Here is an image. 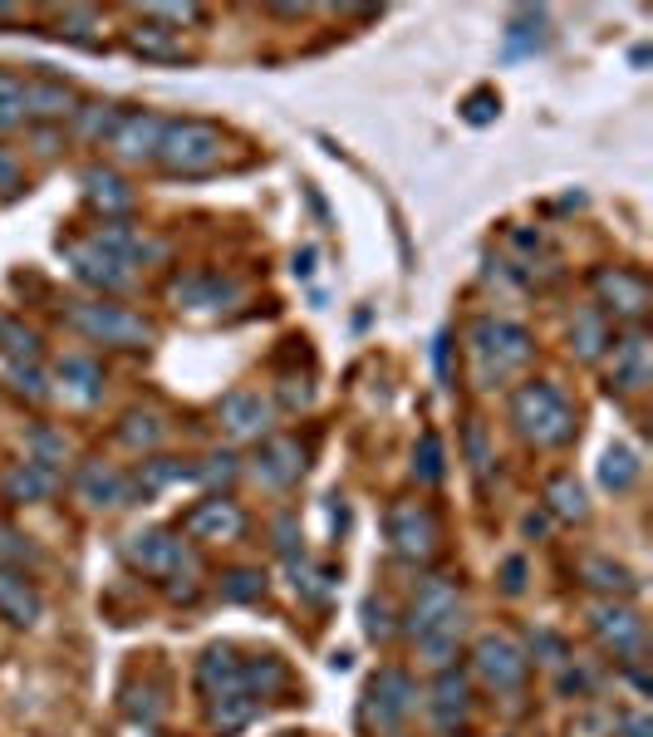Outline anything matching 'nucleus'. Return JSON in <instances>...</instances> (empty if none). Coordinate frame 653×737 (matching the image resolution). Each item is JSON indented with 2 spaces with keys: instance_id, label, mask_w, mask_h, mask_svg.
<instances>
[{
  "instance_id": "obj_30",
  "label": "nucleus",
  "mask_w": 653,
  "mask_h": 737,
  "mask_svg": "<svg viewBox=\"0 0 653 737\" xmlns=\"http://www.w3.org/2000/svg\"><path fill=\"white\" fill-rule=\"evenodd\" d=\"M280 684H285V668H280V659H271V654L241 664V688H246L251 698H271Z\"/></svg>"
},
{
  "instance_id": "obj_24",
  "label": "nucleus",
  "mask_w": 653,
  "mask_h": 737,
  "mask_svg": "<svg viewBox=\"0 0 653 737\" xmlns=\"http://www.w3.org/2000/svg\"><path fill=\"white\" fill-rule=\"evenodd\" d=\"M25 119H74V94L64 84H50V79H30Z\"/></svg>"
},
{
  "instance_id": "obj_27",
  "label": "nucleus",
  "mask_w": 653,
  "mask_h": 737,
  "mask_svg": "<svg viewBox=\"0 0 653 737\" xmlns=\"http://www.w3.org/2000/svg\"><path fill=\"white\" fill-rule=\"evenodd\" d=\"M197 478V468H187V462H172V458H157V462H143V472L129 482V492H143V497H157L163 487L172 482H187Z\"/></svg>"
},
{
  "instance_id": "obj_35",
  "label": "nucleus",
  "mask_w": 653,
  "mask_h": 737,
  "mask_svg": "<svg viewBox=\"0 0 653 737\" xmlns=\"http://www.w3.org/2000/svg\"><path fill=\"white\" fill-rule=\"evenodd\" d=\"M541 25H545L541 10H521V16L511 20V30H507V54H531V50H541Z\"/></svg>"
},
{
  "instance_id": "obj_16",
  "label": "nucleus",
  "mask_w": 653,
  "mask_h": 737,
  "mask_svg": "<svg viewBox=\"0 0 653 737\" xmlns=\"http://www.w3.org/2000/svg\"><path fill=\"white\" fill-rule=\"evenodd\" d=\"M590 620H594V634H600V639L610 644L614 654H639V644H644V620H639L634 610H624V605H594Z\"/></svg>"
},
{
  "instance_id": "obj_26",
  "label": "nucleus",
  "mask_w": 653,
  "mask_h": 737,
  "mask_svg": "<svg viewBox=\"0 0 653 737\" xmlns=\"http://www.w3.org/2000/svg\"><path fill=\"white\" fill-rule=\"evenodd\" d=\"M84 192H89V202L103 207V212H129L133 207L129 183H123L119 173H109V167H89V173H84Z\"/></svg>"
},
{
  "instance_id": "obj_5",
  "label": "nucleus",
  "mask_w": 653,
  "mask_h": 737,
  "mask_svg": "<svg viewBox=\"0 0 653 737\" xmlns=\"http://www.w3.org/2000/svg\"><path fill=\"white\" fill-rule=\"evenodd\" d=\"M74 330H84L89 339H103V345H147L157 330L143 320V315L123 310V305H109V300H89V305H74L69 310Z\"/></svg>"
},
{
  "instance_id": "obj_21",
  "label": "nucleus",
  "mask_w": 653,
  "mask_h": 737,
  "mask_svg": "<svg viewBox=\"0 0 653 737\" xmlns=\"http://www.w3.org/2000/svg\"><path fill=\"white\" fill-rule=\"evenodd\" d=\"M594 290L604 295V305H610L614 315H644L649 310V286L639 276H629V270H600L594 276Z\"/></svg>"
},
{
  "instance_id": "obj_48",
  "label": "nucleus",
  "mask_w": 653,
  "mask_h": 737,
  "mask_svg": "<svg viewBox=\"0 0 653 737\" xmlns=\"http://www.w3.org/2000/svg\"><path fill=\"white\" fill-rule=\"evenodd\" d=\"M143 16L167 20V25H197V20H202V10H197V6H147Z\"/></svg>"
},
{
  "instance_id": "obj_6",
  "label": "nucleus",
  "mask_w": 653,
  "mask_h": 737,
  "mask_svg": "<svg viewBox=\"0 0 653 737\" xmlns=\"http://www.w3.org/2000/svg\"><path fill=\"white\" fill-rule=\"evenodd\" d=\"M472 664H477L481 684L497 688V694H516L521 678H526V659H521V649H516L507 634H487V639H477Z\"/></svg>"
},
{
  "instance_id": "obj_2",
  "label": "nucleus",
  "mask_w": 653,
  "mask_h": 737,
  "mask_svg": "<svg viewBox=\"0 0 653 737\" xmlns=\"http://www.w3.org/2000/svg\"><path fill=\"white\" fill-rule=\"evenodd\" d=\"M467 345H472L481 383H501L511 369H521L535 349L531 335H526L521 325H507V320H477L472 335H467Z\"/></svg>"
},
{
  "instance_id": "obj_54",
  "label": "nucleus",
  "mask_w": 653,
  "mask_h": 737,
  "mask_svg": "<svg viewBox=\"0 0 653 737\" xmlns=\"http://www.w3.org/2000/svg\"><path fill=\"white\" fill-rule=\"evenodd\" d=\"M364 615H369V634H374V639H384V634H388V625H384V605H374V600H369V605H364Z\"/></svg>"
},
{
  "instance_id": "obj_12",
  "label": "nucleus",
  "mask_w": 653,
  "mask_h": 737,
  "mask_svg": "<svg viewBox=\"0 0 653 737\" xmlns=\"http://www.w3.org/2000/svg\"><path fill=\"white\" fill-rule=\"evenodd\" d=\"M69 266H74V276L84 280V286H99V290H123L133 286V266H123V260L103 256L99 246H64Z\"/></svg>"
},
{
  "instance_id": "obj_9",
  "label": "nucleus",
  "mask_w": 653,
  "mask_h": 737,
  "mask_svg": "<svg viewBox=\"0 0 653 737\" xmlns=\"http://www.w3.org/2000/svg\"><path fill=\"white\" fill-rule=\"evenodd\" d=\"M412 698H418V688H412V678L404 674V668H384V674L369 684V708H374L378 728H388V733L412 713Z\"/></svg>"
},
{
  "instance_id": "obj_37",
  "label": "nucleus",
  "mask_w": 653,
  "mask_h": 737,
  "mask_svg": "<svg viewBox=\"0 0 653 737\" xmlns=\"http://www.w3.org/2000/svg\"><path fill=\"white\" fill-rule=\"evenodd\" d=\"M119 119H123V113L113 109V104H84V109H74V129L84 133V139H103V133L113 139Z\"/></svg>"
},
{
  "instance_id": "obj_45",
  "label": "nucleus",
  "mask_w": 653,
  "mask_h": 737,
  "mask_svg": "<svg viewBox=\"0 0 653 737\" xmlns=\"http://www.w3.org/2000/svg\"><path fill=\"white\" fill-rule=\"evenodd\" d=\"M290 571H295V590H300L305 600H325L329 595V575L325 571H315V565H305V561H290Z\"/></svg>"
},
{
  "instance_id": "obj_40",
  "label": "nucleus",
  "mask_w": 653,
  "mask_h": 737,
  "mask_svg": "<svg viewBox=\"0 0 653 737\" xmlns=\"http://www.w3.org/2000/svg\"><path fill=\"white\" fill-rule=\"evenodd\" d=\"M119 438L129 442V448H153L157 438H163V423H157L153 413H129L119 428Z\"/></svg>"
},
{
  "instance_id": "obj_23",
  "label": "nucleus",
  "mask_w": 653,
  "mask_h": 737,
  "mask_svg": "<svg viewBox=\"0 0 653 737\" xmlns=\"http://www.w3.org/2000/svg\"><path fill=\"white\" fill-rule=\"evenodd\" d=\"M0 487H6L10 502H44V497L54 492V472L25 458V462H16V468L6 472V482H0Z\"/></svg>"
},
{
  "instance_id": "obj_25",
  "label": "nucleus",
  "mask_w": 653,
  "mask_h": 737,
  "mask_svg": "<svg viewBox=\"0 0 653 737\" xmlns=\"http://www.w3.org/2000/svg\"><path fill=\"white\" fill-rule=\"evenodd\" d=\"M432 718H438V728H447V733L467 718V678L462 674H447L442 668L438 688H432Z\"/></svg>"
},
{
  "instance_id": "obj_32",
  "label": "nucleus",
  "mask_w": 653,
  "mask_h": 737,
  "mask_svg": "<svg viewBox=\"0 0 653 737\" xmlns=\"http://www.w3.org/2000/svg\"><path fill=\"white\" fill-rule=\"evenodd\" d=\"M600 482L610 487V492H629V487L639 482V458H634V448H610V452H604Z\"/></svg>"
},
{
  "instance_id": "obj_55",
  "label": "nucleus",
  "mask_w": 653,
  "mask_h": 737,
  "mask_svg": "<svg viewBox=\"0 0 653 737\" xmlns=\"http://www.w3.org/2000/svg\"><path fill=\"white\" fill-rule=\"evenodd\" d=\"M521 575H526V565L521 561H507V590H511V595H521Z\"/></svg>"
},
{
  "instance_id": "obj_51",
  "label": "nucleus",
  "mask_w": 653,
  "mask_h": 737,
  "mask_svg": "<svg viewBox=\"0 0 653 737\" xmlns=\"http://www.w3.org/2000/svg\"><path fill=\"white\" fill-rule=\"evenodd\" d=\"M531 649H541V654H545V664H560V659H565V644H560L555 634H545V629H541V634H531Z\"/></svg>"
},
{
  "instance_id": "obj_56",
  "label": "nucleus",
  "mask_w": 653,
  "mask_h": 737,
  "mask_svg": "<svg viewBox=\"0 0 653 737\" xmlns=\"http://www.w3.org/2000/svg\"><path fill=\"white\" fill-rule=\"evenodd\" d=\"M0 187H16V163L10 157H0Z\"/></svg>"
},
{
  "instance_id": "obj_29",
  "label": "nucleus",
  "mask_w": 653,
  "mask_h": 737,
  "mask_svg": "<svg viewBox=\"0 0 653 737\" xmlns=\"http://www.w3.org/2000/svg\"><path fill=\"white\" fill-rule=\"evenodd\" d=\"M261 713V698H251L246 688H236V694H222V698H212V723L222 733H236V728H246L251 718Z\"/></svg>"
},
{
  "instance_id": "obj_36",
  "label": "nucleus",
  "mask_w": 653,
  "mask_h": 737,
  "mask_svg": "<svg viewBox=\"0 0 653 737\" xmlns=\"http://www.w3.org/2000/svg\"><path fill=\"white\" fill-rule=\"evenodd\" d=\"M457 634H462V620H457V625H447V629L418 634V649H422V659H428L432 668H447V664L457 659Z\"/></svg>"
},
{
  "instance_id": "obj_19",
  "label": "nucleus",
  "mask_w": 653,
  "mask_h": 737,
  "mask_svg": "<svg viewBox=\"0 0 653 737\" xmlns=\"http://www.w3.org/2000/svg\"><path fill=\"white\" fill-rule=\"evenodd\" d=\"M74 487H79V497H84L89 506H123L129 502V478L123 472H113L109 462H84L79 468V478H74Z\"/></svg>"
},
{
  "instance_id": "obj_22",
  "label": "nucleus",
  "mask_w": 653,
  "mask_h": 737,
  "mask_svg": "<svg viewBox=\"0 0 653 737\" xmlns=\"http://www.w3.org/2000/svg\"><path fill=\"white\" fill-rule=\"evenodd\" d=\"M197 684H202V694L206 698H222V694H236L241 688V659L232 649H206L202 654V664H197Z\"/></svg>"
},
{
  "instance_id": "obj_17",
  "label": "nucleus",
  "mask_w": 653,
  "mask_h": 737,
  "mask_svg": "<svg viewBox=\"0 0 653 737\" xmlns=\"http://www.w3.org/2000/svg\"><path fill=\"white\" fill-rule=\"evenodd\" d=\"M222 423L232 438H261L271 428V403L256 389H236L222 399Z\"/></svg>"
},
{
  "instance_id": "obj_46",
  "label": "nucleus",
  "mask_w": 653,
  "mask_h": 737,
  "mask_svg": "<svg viewBox=\"0 0 653 737\" xmlns=\"http://www.w3.org/2000/svg\"><path fill=\"white\" fill-rule=\"evenodd\" d=\"M497 109H501V99L491 94V89H477V94L462 104V119L467 123H491V119H497Z\"/></svg>"
},
{
  "instance_id": "obj_38",
  "label": "nucleus",
  "mask_w": 653,
  "mask_h": 737,
  "mask_svg": "<svg viewBox=\"0 0 653 737\" xmlns=\"http://www.w3.org/2000/svg\"><path fill=\"white\" fill-rule=\"evenodd\" d=\"M584 581H590L594 590H614V595H629V590H634V581H629L624 565H610V561H600V555H590V561H584Z\"/></svg>"
},
{
  "instance_id": "obj_3",
  "label": "nucleus",
  "mask_w": 653,
  "mask_h": 737,
  "mask_svg": "<svg viewBox=\"0 0 653 737\" xmlns=\"http://www.w3.org/2000/svg\"><path fill=\"white\" fill-rule=\"evenodd\" d=\"M129 565H137L143 575H157V581H182L172 585V595H192V575H197V561H192V551L182 546V536H172V531H137L129 536Z\"/></svg>"
},
{
  "instance_id": "obj_10",
  "label": "nucleus",
  "mask_w": 653,
  "mask_h": 737,
  "mask_svg": "<svg viewBox=\"0 0 653 737\" xmlns=\"http://www.w3.org/2000/svg\"><path fill=\"white\" fill-rule=\"evenodd\" d=\"M241 295L236 280L216 276V270H192V276L172 280V300L182 305V310H226Z\"/></svg>"
},
{
  "instance_id": "obj_28",
  "label": "nucleus",
  "mask_w": 653,
  "mask_h": 737,
  "mask_svg": "<svg viewBox=\"0 0 653 737\" xmlns=\"http://www.w3.org/2000/svg\"><path fill=\"white\" fill-rule=\"evenodd\" d=\"M60 383L74 399H99V389H103V369L94 365V359H84V355H69V359H60Z\"/></svg>"
},
{
  "instance_id": "obj_11",
  "label": "nucleus",
  "mask_w": 653,
  "mask_h": 737,
  "mask_svg": "<svg viewBox=\"0 0 653 737\" xmlns=\"http://www.w3.org/2000/svg\"><path fill=\"white\" fill-rule=\"evenodd\" d=\"M182 531H187L192 541H232V536L246 531V516L236 512V502L212 497V502H197L187 516H182Z\"/></svg>"
},
{
  "instance_id": "obj_33",
  "label": "nucleus",
  "mask_w": 653,
  "mask_h": 737,
  "mask_svg": "<svg viewBox=\"0 0 653 737\" xmlns=\"http://www.w3.org/2000/svg\"><path fill=\"white\" fill-rule=\"evenodd\" d=\"M129 44L137 54H147V60H182V44L172 40V30H163V25H137Z\"/></svg>"
},
{
  "instance_id": "obj_42",
  "label": "nucleus",
  "mask_w": 653,
  "mask_h": 737,
  "mask_svg": "<svg viewBox=\"0 0 653 737\" xmlns=\"http://www.w3.org/2000/svg\"><path fill=\"white\" fill-rule=\"evenodd\" d=\"M25 448H30V462H40V468H54V462H64V438H54L50 428H34Z\"/></svg>"
},
{
  "instance_id": "obj_52",
  "label": "nucleus",
  "mask_w": 653,
  "mask_h": 737,
  "mask_svg": "<svg viewBox=\"0 0 653 737\" xmlns=\"http://www.w3.org/2000/svg\"><path fill=\"white\" fill-rule=\"evenodd\" d=\"M275 546H280V551L295 561V521H290V516H280V521H275Z\"/></svg>"
},
{
  "instance_id": "obj_8",
  "label": "nucleus",
  "mask_w": 653,
  "mask_h": 737,
  "mask_svg": "<svg viewBox=\"0 0 653 737\" xmlns=\"http://www.w3.org/2000/svg\"><path fill=\"white\" fill-rule=\"evenodd\" d=\"M457 620H462V605H457V585H447V581H428L408 605V634L412 639L457 625Z\"/></svg>"
},
{
  "instance_id": "obj_20",
  "label": "nucleus",
  "mask_w": 653,
  "mask_h": 737,
  "mask_svg": "<svg viewBox=\"0 0 653 737\" xmlns=\"http://www.w3.org/2000/svg\"><path fill=\"white\" fill-rule=\"evenodd\" d=\"M649 339L644 335H629L614 345V369H610V389H624V393H639L649 383Z\"/></svg>"
},
{
  "instance_id": "obj_4",
  "label": "nucleus",
  "mask_w": 653,
  "mask_h": 737,
  "mask_svg": "<svg viewBox=\"0 0 653 737\" xmlns=\"http://www.w3.org/2000/svg\"><path fill=\"white\" fill-rule=\"evenodd\" d=\"M157 157L172 167V173H212L222 163V133L202 119H177L163 123V143H157Z\"/></svg>"
},
{
  "instance_id": "obj_44",
  "label": "nucleus",
  "mask_w": 653,
  "mask_h": 737,
  "mask_svg": "<svg viewBox=\"0 0 653 737\" xmlns=\"http://www.w3.org/2000/svg\"><path fill=\"white\" fill-rule=\"evenodd\" d=\"M25 561H34V546L20 536V531L0 526V565H10V571H16V565H25Z\"/></svg>"
},
{
  "instance_id": "obj_39",
  "label": "nucleus",
  "mask_w": 653,
  "mask_h": 737,
  "mask_svg": "<svg viewBox=\"0 0 653 737\" xmlns=\"http://www.w3.org/2000/svg\"><path fill=\"white\" fill-rule=\"evenodd\" d=\"M25 119V84L16 74H0V133Z\"/></svg>"
},
{
  "instance_id": "obj_57",
  "label": "nucleus",
  "mask_w": 653,
  "mask_h": 737,
  "mask_svg": "<svg viewBox=\"0 0 653 737\" xmlns=\"http://www.w3.org/2000/svg\"><path fill=\"white\" fill-rule=\"evenodd\" d=\"M309 270H315V252H300L295 256V276H309Z\"/></svg>"
},
{
  "instance_id": "obj_18",
  "label": "nucleus",
  "mask_w": 653,
  "mask_h": 737,
  "mask_svg": "<svg viewBox=\"0 0 653 737\" xmlns=\"http://www.w3.org/2000/svg\"><path fill=\"white\" fill-rule=\"evenodd\" d=\"M40 615H44L40 590H34L20 571L0 565V620H10V625H34Z\"/></svg>"
},
{
  "instance_id": "obj_1",
  "label": "nucleus",
  "mask_w": 653,
  "mask_h": 737,
  "mask_svg": "<svg viewBox=\"0 0 653 737\" xmlns=\"http://www.w3.org/2000/svg\"><path fill=\"white\" fill-rule=\"evenodd\" d=\"M511 423L521 428V438H531L535 448H560L575 433V413H570L565 393L555 383H521L511 399Z\"/></svg>"
},
{
  "instance_id": "obj_43",
  "label": "nucleus",
  "mask_w": 653,
  "mask_h": 737,
  "mask_svg": "<svg viewBox=\"0 0 653 737\" xmlns=\"http://www.w3.org/2000/svg\"><path fill=\"white\" fill-rule=\"evenodd\" d=\"M261 590H266V581H261L256 571H232L222 581V595L226 600H241V605H246V600H261Z\"/></svg>"
},
{
  "instance_id": "obj_31",
  "label": "nucleus",
  "mask_w": 653,
  "mask_h": 737,
  "mask_svg": "<svg viewBox=\"0 0 653 737\" xmlns=\"http://www.w3.org/2000/svg\"><path fill=\"white\" fill-rule=\"evenodd\" d=\"M570 345H575L580 359H600L604 345H610V330H604V320L594 310H580L575 325H570Z\"/></svg>"
},
{
  "instance_id": "obj_14",
  "label": "nucleus",
  "mask_w": 653,
  "mask_h": 737,
  "mask_svg": "<svg viewBox=\"0 0 653 737\" xmlns=\"http://www.w3.org/2000/svg\"><path fill=\"white\" fill-rule=\"evenodd\" d=\"M256 482L261 487H290V482H300V472H305V448L300 442H290V438H271L266 448L256 452Z\"/></svg>"
},
{
  "instance_id": "obj_49",
  "label": "nucleus",
  "mask_w": 653,
  "mask_h": 737,
  "mask_svg": "<svg viewBox=\"0 0 653 737\" xmlns=\"http://www.w3.org/2000/svg\"><path fill=\"white\" fill-rule=\"evenodd\" d=\"M197 478L202 482H232L236 478V458H232V452H212L206 468H197Z\"/></svg>"
},
{
  "instance_id": "obj_50",
  "label": "nucleus",
  "mask_w": 653,
  "mask_h": 737,
  "mask_svg": "<svg viewBox=\"0 0 653 737\" xmlns=\"http://www.w3.org/2000/svg\"><path fill=\"white\" fill-rule=\"evenodd\" d=\"M10 383H16L20 393H30V399H44V393H50V389H44V379H40V369H25V365L10 369Z\"/></svg>"
},
{
  "instance_id": "obj_7",
  "label": "nucleus",
  "mask_w": 653,
  "mask_h": 737,
  "mask_svg": "<svg viewBox=\"0 0 653 737\" xmlns=\"http://www.w3.org/2000/svg\"><path fill=\"white\" fill-rule=\"evenodd\" d=\"M388 541H394L398 555L422 561V555H432V546H438V521H432V512L418 502L394 506V512H388Z\"/></svg>"
},
{
  "instance_id": "obj_13",
  "label": "nucleus",
  "mask_w": 653,
  "mask_h": 737,
  "mask_svg": "<svg viewBox=\"0 0 653 737\" xmlns=\"http://www.w3.org/2000/svg\"><path fill=\"white\" fill-rule=\"evenodd\" d=\"M89 246H99L103 256L123 260V266H143V260H163V242H147L143 232H133V226H123V222L99 226V232H94V242H89Z\"/></svg>"
},
{
  "instance_id": "obj_34",
  "label": "nucleus",
  "mask_w": 653,
  "mask_h": 737,
  "mask_svg": "<svg viewBox=\"0 0 653 737\" xmlns=\"http://www.w3.org/2000/svg\"><path fill=\"white\" fill-rule=\"evenodd\" d=\"M545 502H550V512L565 516V521H584V512H590L575 478H555V482H550V487H545Z\"/></svg>"
},
{
  "instance_id": "obj_53",
  "label": "nucleus",
  "mask_w": 653,
  "mask_h": 737,
  "mask_svg": "<svg viewBox=\"0 0 653 737\" xmlns=\"http://www.w3.org/2000/svg\"><path fill=\"white\" fill-rule=\"evenodd\" d=\"M467 448H472V462H477V472H487V438H481V428H477V423L467 428Z\"/></svg>"
},
{
  "instance_id": "obj_41",
  "label": "nucleus",
  "mask_w": 653,
  "mask_h": 737,
  "mask_svg": "<svg viewBox=\"0 0 653 737\" xmlns=\"http://www.w3.org/2000/svg\"><path fill=\"white\" fill-rule=\"evenodd\" d=\"M412 458H418L412 468H418V478H422V482H438V478H442V438H438V433H422V438H418V452H412Z\"/></svg>"
},
{
  "instance_id": "obj_15",
  "label": "nucleus",
  "mask_w": 653,
  "mask_h": 737,
  "mask_svg": "<svg viewBox=\"0 0 653 737\" xmlns=\"http://www.w3.org/2000/svg\"><path fill=\"white\" fill-rule=\"evenodd\" d=\"M109 143L119 147V157H129V163L157 157V143H163V119H153V113H123Z\"/></svg>"
},
{
  "instance_id": "obj_47",
  "label": "nucleus",
  "mask_w": 653,
  "mask_h": 737,
  "mask_svg": "<svg viewBox=\"0 0 653 737\" xmlns=\"http://www.w3.org/2000/svg\"><path fill=\"white\" fill-rule=\"evenodd\" d=\"M34 345H40V339H34L30 330H20V325H10V320L0 325V349H6V355H25L30 359Z\"/></svg>"
}]
</instances>
